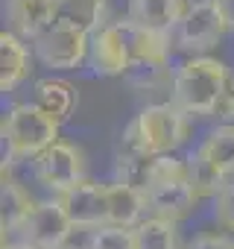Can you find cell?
<instances>
[{"mask_svg":"<svg viewBox=\"0 0 234 249\" xmlns=\"http://www.w3.org/2000/svg\"><path fill=\"white\" fill-rule=\"evenodd\" d=\"M187 138V111L170 103H152L135 114V120L123 132V147L129 156L152 159L173 153Z\"/></svg>","mask_w":234,"mask_h":249,"instance_id":"6da1fadb","label":"cell"},{"mask_svg":"<svg viewBox=\"0 0 234 249\" xmlns=\"http://www.w3.org/2000/svg\"><path fill=\"white\" fill-rule=\"evenodd\" d=\"M228 85H231L228 68L219 59L199 53L179 65L170 91H173V103L187 114H211Z\"/></svg>","mask_w":234,"mask_h":249,"instance_id":"7a4b0ae2","label":"cell"},{"mask_svg":"<svg viewBox=\"0 0 234 249\" xmlns=\"http://www.w3.org/2000/svg\"><path fill=\"white\" fill-rule=\"evenodd\" d=\"M3 135V167H9L15 159H35L50 144L59 141V120H53L47 111H41L35 103L12 106L0 123Z\"/></svg>","mask_w":234,"mask_h":249,"instance_id":"3957f363","label":"cell"},{"mask_svg":"<svg viewBox=\"0 0 234 249\" xmlns=\"http://www.w3.org/2000/svg\"><path fill=\"white\" fill-rule=\"evenodd\" d=\"M88 50H91V33L62 21H53L41 36L33 38V53L44 68H53V71L79 68L82 62H88Z\"/></svg>","mask_w":234,"mask_h":249,"instance_id":"277c9868","label":"cell"},{"mask_svg":"<svg viewBox=\"0 0 234 249\" xmlns=\"http://www.w3.org/2000/svg\"><path fill=\"white\" fill-rule=\"evenodd\" d=\"M225 30L228 27L214 0H199V3H193L184 12V18L179 21V27L170 36H173V44L184 53H208L211 47L222 41Z\"/></svg>","mask_w":234,"mask_h":249,"instance_id":"5b68a950","label":"cell"},{"mask_svg":"<svg viewBox=\"0 0 234 249\" xmlns=\"http://www.w3.org/2000/svg\"><path fill=\"white\" fill-rule=\"evenodd\" d=\"M73 229H76L73 220L67 217L65 205L56 199V202H35L30 217L18 226L12 237H21L38 249H62Z\"/></svg>","mask_w":234,"mask_h":249,"instance_id":"8992f818","label":"cell"},{"mask_svg":"<svg viewBox=\"0 0 234 249\" xmlns=\"http://www.w3.org/2000/svg\"><path fill=\"white\" fill-rule=\"evenodd\" d=\"M33 170H35V179L44 188L56 191V194H62V191H67V188H73L76 182L85 179V167H82L79 150L65 144V141H56L44 153H38L33 159Z\"/></svg>","mask_w":234,"mask_h":249,"instance_id":"52a82bcc","label":"cell"},{"mask_svg":"<svg viewBox=\"0 0 234 249\" xmlns=\"http://www.w3.org/2000/svg\"><path fill=\"white\" fill-rule=\"evenodd\" d=\"M59 202L65 205V211L76 229L108 226V185H97V182L82 179L73 188L62 191Z\"/></svg>","mask_w":234,"mask_h":249,"instance_id":"ba28073f","label":"cell"},{"mask_svg":"<svg viewBox=\"0 0 234 249\" xmlns=\"http://www.w3.org/2000/svg\"><path fill=\"white\" fill-rule=\"evenodd\" d=\"M144 196H147V211L155 214V217H164V220H184L193 205H196V191L190 185V176H182V179H164V182H152V185H144L141 188Z\"/></svg>","mask_w":234,"mask_h":249,"instance_id":"9c48e42d","label":"cell"},{"mask_svg":"<svg viewBox=\"0 0 234 249\" xmlns=\"http://www.w3.org/2000/svg\"><path fill=\"white\" fill-rule=\"evenodd\" d=\"M123 38H126V47H129V56H132V68H147V71H158L167 65L170 59V33H158V30H150L132 18L126 21H117Z\"/></svg>","mask_w":234,"mask_h":249,"instance_id":"30bf717a","label":"cell"},{"mask_svg":"<svg viewBox=\"0 0 234 249\" xmlns=\"http://www.w3.org/2000/svg\"><path fill=\"white\" fill-rule=\"evenodd\" d=\"M88 65L100 76H123L132 68V56L126 47V38L117 24H102L97 33H91V50Z\"/></svg>","mask_w":234,"mask_h":249,"instance_id":"8fae6325","label":"cell"},{"mask_svg":"<svg viewBox=\"0 0 234 249\" xmlns=\"http://www.w3.org/2000/svg\"><path fill=\"white\" fill-rule=\"evenodd\" d=\"M3 9L21 38H35L56 21V0H3Z\"/></svg>","mask_w":234,"mask_h":249,"instance_id":"7c38bea8","label":"cell"},{"mask_svg":"<svg viewBox=\"0 0 234 249\" xmlns=\"http://www.w3.org/2000/svg\"><path fill=\"white\" fill-rule=\"evenodd\" d=\"M30 50L15 30L0 33V91H15L30 76Z\"/></svg>","mask_w":234,"mask_h":249,"instance_id":"4fadbf2b","label":"cell"},{"mask_svg":"<svg viewBox=\"0 0 234 249\" xmlns=\"http://www.w3.org/2000/svg\"><path fill=\"white\" fill-rule=\"evenodd\" d=\"M187 9V0H129V18L158 33H173Z\"/></svg>","mask_w":234,"mask_h":249,"instance_id":"5bb4252c","label":"cell"},{"mask_svg":"<svg viewBox=\"0 0 234 249\" xmlns=\"http://www.w3.org/2000/svg\"><path fill=\"white\" fill-rule=\"evenodd\" d=\"M147 211V196L135 182L108 185V223L111 226H138Z\"/></svg>","mask_w":234,"mask_h":249,"instance_id":"9a60e30c","label":"cell"},{"mask_svg":"<svg viewBox=\"0 0 234 249\" xmlns=\"http://www.w3.org/2000/svg\"><path fill=\"white\" fill-rule=\"evenodd\" d=\"M33 205L35 202L30 199V194L3 167V182H0V229H3V240L18 231V226L30 217Z\"/></svg>","mask_w":234,"mask_h":249,"instance_id":"2e32d148","label":"cell"},{"mask_svg":"<svg viewBox=\"0 0 234 249\" xmlns=\"http://www.w3.org/2000/svg\"><path fill=\"white\" fill-rule=\"evenodd\" d=\"M33 103L47 111L53 120H67L73 106H76V88L67 82V79H41L35 82V91H33Z\"/></svg>","mask_w":234,"mask_h":249,"instance_id":"e0dca14e","label":"cell"},{"mask_svg":"<svg viewBox=\"0 0 234 249\" xmlns=\"http://www.w3.org/2000/svg\"><path fill=\"white\" fill-rule=\"evenodd\" d=\"M56 21L97 33L105 21V0H56Z\"/></svg>","mask_w":234,"mask_h":249,"instance_id":"ac0fdd59","label":"cell"},{"mask_svg":"<svg viewBox=\"0 0 234 249\" xmlns=\"http://www.w3.org/2000/svg\"><path fill=\"white\" fill-rule=\"evenodd\" d=\"M199 153L219 167L222 173H234V123H219V126L205 138V144L199 147Z\"/></svg>","mask_w":234,"mask_h":249,"instance_id":"d6986e66","label":"cell"},{"mask_svg":"<svg viewBox=\"0 0 234 249\" xmlns=\"http://www.w3.org/2000/svg\"><path fill=\"white\" fill-rule=\"evenodd\" d=\"M135 243L138 249H179L176 240V223L150 214L135 226Z\"/></svg>","mask_w":234,"mask_h":249,"instance_id":"ffe728a7","label":"cell"},{"mask_svg":"<svg viewBox=\"0 0 234 249\" xmlns=\"http://www.w3.org/2000/svg\"><path fill=\"white\" fill-rule=\"evenodd\" d=\"M187 167H190V185L196 191V196H217L225 185H228V173H222L219 167H214L199 150L187 159Z\"/></svg>","mask_w":234,"mask_h":249,"instance_id":"44dd1931","label":"cell"},{"mask_svg":"<svg viewBox=\"0 0 234 249\" xmlns=\"http://www.w3.org/2000/svg\"><path fill=\"white\" fill-rule=\"evenodd\" d=\"M88 249H138L135 226H100L94 229Z\"/></svg>","mask_w":234,"mask_h":249,"instance_id":"7402d4cb","label":"cell"},{"mask_svg":"<svg viewBox=\"0 0 234 249\" xmlns=\"http://www.w3.org/2000/svg\"><path fill=\"white\" fill-rule=\"evenodd\" d=\"M217 223L225 231H234V179H228V185L217 194Z\"/></svg>","mask_w":234,"mask_h":249,"instance_id":"603a6c76","label":"cell"},{"mask_svg":"<svg viewBox=\"0 0 234 249\" xmlns=\"http://www.w3.org/2000/svg\"><path fill=\"white\" fill-rule=\"evenodd\" d=\"M211 117H217L219 123H234V85H228V88L222 91V97L217 100Z\"/></svg>","mask_w":234,"mask_h":249,"instance_id":"cb8c5ba5","label":"cell"},{"mask_svg":"<svg viewBox=\"0 0 234 249\" xmlns=\"http://www.w3.org/2000/svg\"><path fill=\"white\" fill-rule=\"evenodd\" d=\"M187 249H234V240L228 234H199Z\"/></svg>","mask_w":234,"mask_h":249,"instance_id":"d4e9b609","label":"cell"},{"mask_svg":"<svg viewBox=\"0 0 234 249\" xmlns=\"http://www.w3.org/2000/svg\"><path fill=\"white\" fill-rule=\"evenodd\" d=\"M214 3H217V9H219V15H222L225 27L234 30V0H214Z\"/></svg>","mask_w":234,"mask_h":249,"instance_id":"484cf974","label":"cell"},{"mask_svg":"<svg viewBox=\"0 0 234 249\" xmlns=\"http://www.w3.org/2000/svg\"><path fill=\"white\" fill-rule=\"evenodd\" d=\"M0 249H38V246H33V243L15 237V240H3V246H0Z\"/></svg>","mask_w":234,"mask_h":249,"instance_id":"4316f807","label":"cell"},{"mask_svg":"<svg viewBox=\"0 0 234 249\" xmlns=\"http://www.w3.org/2000/svg\"><path fill=\"white\" fill-rule=\"evenodd\" d=\"M62 249H70V246H62Z\"/></svg>","mask_w":234,"mask_h":249,"instance_id":"83f0119b","label":"cell"}]
</instances>
